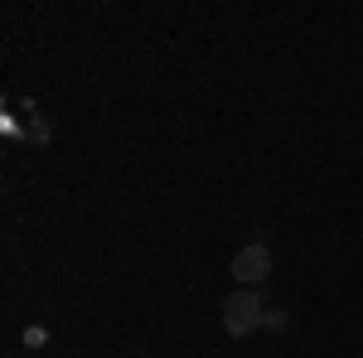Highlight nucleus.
Instances as JSON below:
<instances>
[{"label": "nucleus", "mask_w": 363, "mask_h": 358, "mask_svg": "<svg viewBox=\"0 0 363 358\" xmlns=\"http://www.w3.org/2000/svg\"><path fill=\"white\" fill-rule=\"evenodd\" d=\"M233 276H238V286H267V276H272V247L267 242H247V247L233 257Z\"/></svg>", "instance_id": "obj_2"}, {"label": "nucleus", "mask_w": 363, "mask_h": 358, "mask_svg": "<svg viewBox=\"0 0 363 358\" xmlns=\"http://www.w3.org/2000/svg\"><path fill=\"white\" fill-rule=\"evenodd\" d=\"M267 310H262V291L252 286H238L233 296H223V334L228 339H247V334L262 330Z\"/></svg>", "instance_id": "obj_1"}, {"label": "nucleus", "mask_w": 363, "mask_h": 358, "mask_svg": "<svg viewBox=\"0 0 363 358\" xmlns=\"http://www.w3.org/2000/svg\"><path fill=\"white\" fill-rule=\"evenodd\" d=\"M286 325H291L286 310H267V320H262V330H286Z\"/></svg>", "instance_id": "obj_3"}]
</instances>
